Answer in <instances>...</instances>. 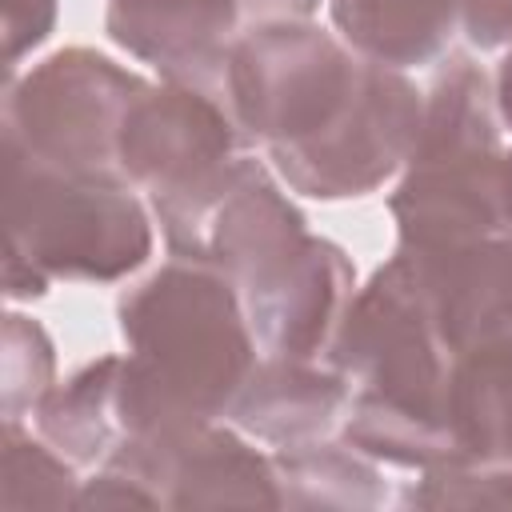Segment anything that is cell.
<instances>
[{
  "label": "cell",
  "instance_id": "cell-7",
  "mask_svg": "<svg viewBox=\"0 0 512 512\" xmlns=\"http://www.w3.org/2000/svg\"><path fill=\"white\" fill-rule=\"evenodd\" d=\"M148 492L152 508H280V484L268 456L236 440L212 420L128 436L104 460Z\"/></svg>",
  "mask_w": 512,
  "mask_h": 512
},
{
  "label": "cell",
  "instance_id": "cell-10",
  "mask_svg": "<svg viewBox=\"0 0 512 512\" xmlns=\"http://www.w3.org/2000/svg\"><path fill=\"white\" fill-rule=\"evenodd\" d=\"M400 248H460L512 236V152L412 164L392 196Z\"/></svg>",
  "mask_w": 512,
  "mask_h": 512
},
{
  "label": "cell",
  "instance_id": "cell-1",
  "mask_svg": "<svg viewBox=\"0 0 512 512\" xmlns=\"http://www.w3.org/2000/svg\"><path fill=\"white\" fill-rule=\"evenodd\" d=\"M120 432L148 436L216 420L256 368L236 284L200 260H172L120 300Z\"/></svg>",
  "mask_w": 512,
  "mask_h": 512
},
{
  "label": "cell",
  "instance_id": "cell-9",
  "mask_svg": "<svg viewBox=\"0 0 512 512\" xmlns=\"http://www.w3.org/2000/svg\"><path fill=\"white\" fill-rule=\"evenodd\" d=\"M352 264L328 240L304 236L280 264L240 288L248 328L268 356L312 360L332 348L352 304Z\"/></svg>",
  "mask_w": 512,
  "mask_h": 512
},
{
  "label": "cell",
  "instance_id": "cell-12",
  "mask_svg": "<svg viewBox=\"0 0 512 512\" xmlns=\"http://www.w3.org/2000/svg\"><path fill=\"white\" fill-rule=\"evenodd\" d=\"M348 404V380L340 368L324 372L312 360L268 356L252 368L248 384L232 400V416L256 440L276 448L316 444Z\"/></svg>",
  "mask_w": 512,
  "mask_h": 512
},
{
  "label": "cell",
  "instance_id": "cell-14",
  "mask_svg": "<svg viewBox=\"0 0 512 512\" xmlns=\"http://www.w3.org/2000/svg\"><path fill=\"white\" fill-rule=\"evenodd\" d=\"M456 12L460 0H332V20L352 48L388 68L432 60Z\"/></svg>",
  "mask_w": 512,
  "mask_h": 512
},
{
  "label": "cell",
  "instance_id": "cell-6",
  "mask_svg": "<svg viewBox=\"0 0 512 512\" xmlns=\"http://www.w3.org/2000/svg\"><path fill=\"white\" fill-rule=\"evenodd\" d=\"M420 116L424 104L416 88L396 68L364 60L340 116L308 140L272 144V160L304 196H364L412 156Z\"/></svg>",
  "mask_w": 512,
  "mask_h": 512
},
{
  "label": "cell",
  "instance_id": "cell-21",
  "mask_svg": "<svg viewBox=\"0 0 512 512\" xmlns=\"http://www.w3.org/2000/svg\"><path fill=\"white\" fill-rule=\"evenodd\" d=\"M464 32L480 48L512 44V0H460Z\"/></svg>",
  "mask_w": 512,
  "mask_h": 512
},
{
  "label": "cell",
  "instance_id": "cell-2",
  "mask_svg": "<svg viewBox=\"0 0 512 512\" xmlns=\"http://www.w3.org/2000/svg\"><path fill=\"white\" fill-rule=\"evenodd\" d=\"M332 364L356 384L348 416L356 448L408 468L456 456L444 408L452 348L400 252L352 296L332 340Z\"/></svg>",
  "mask_w": 512,
  "mask_h": 512
},
{
  "label": "cell",
  "instance_id": "cell-8",
  "mask_svg": "<svg viewBox=\"0 0 512 512\" xmlns=\"http://www.w3.org/2000/svg\"><path fill=\"white\" fill-rule=\"evenodd\" d=\"M236 156L232 112L180 80L144 88L120 128V172L124 180L152 188V196L184 192Z\"/></svg>",
  "mask_w": 512,
  "mask_h": 512
},
{
  "label": "cell",
  "instance_id": "cell-23",
  "mask_svg": "<svg viewBox=\"0 0 512 512\" xmlns=\"http://www.w3.org/2000/svg\"><path fill=\"white\" fill-rule=\"evenodd\" d=\"M264 8H272V12H280L284 20H304V16H312L316 12V4L320 0H260Z\"/></svg>",
  "mask_w": 512,
  "mask_h": 512
},
{
  "label": "cell",
  "instance_id": "cell-17",
  "mask_svg": "<svg viewBox=\"0 0 512 512\" xmlns=\"http://www.w3.org/2000/svg\"><path fill=\"white\" fill-rule=\"evenodd\" d=\"M280 504L296 508H372L384 500L380 476L372 464H364L352 452H340L332 444H300L280 448L272 456Z\"/></svg>",
  "mask_w": 512,
  "mask_h": 512
},
{
  "label": "cell",
  "instance_id": "cell-18",
  "mask_svg": "<svg viewBox=\"0 0 512 512\" xmlns=\"http://www.w3.org/2000/svg\"><path fill=\"white\" fill-rule=\"evenodd\" d=\"M76 504L72 472L60 452L36 444L16 420H4V508H60Z\"/></svg>",
  "mask_w": 512,
  "mask_h": 512
},
{
  "label": "cell",
  "instance_id": "cell-13",
  "mask_svg": "<svg viewBox=\"0 0 512 512\" xmlns=\"http://www.w3.org/2000/svg\"><path fill=\"white\" fill-rule=\"evenodd\" d=\"M236 24V0H112L108 32L132 56L164 68L172 80L224 64V36Z\"/></svg>",
  "mask_w": 512,
  "mask_h": 512
},
{
  "label": "cell",
  "instance_id": "cell-16",
  "mask_svg": "<svg viewBox=\"0 0 512 512\" xmlns=\"http://www.w3.org/2000/svg\"><path fill=\"white\" fill-rule=\"evenodd\" d=\"M120 356H104L76 372L64 388H48L36 404L40 436L68 460H108L112 448L124 440L120 432Z\"/></svg>",
  "mask_w": 512,
  "mask_h": 512
},
{
  "label": "cell",
  "instance_id": "cell-5",
  "mask_svg": "<svg viewBox=\"0 0 512 512\" xmlns=\"http://www.w3.org/2000/svg\"><path fill=\"white\" fill-rule=\"evenodd\" d=\"M364 60L312 24H260L224 56V104L236 128L272 144L308 140L348 104Z\"/></svg>",
  "mask_w": 512,
  "mask_h": 512
},
{
  "label": "cell",
  "instance_id": "cell-4",
  "mask_svg": "<svg viewBox=\"0 0 512 512\" xmlns=\"http://www.w3.org/2000/svg\"><path fill=\"white\" fill-rule=\"evenodd\" d=\"M148 84L100 52L68 48L36 64L4 92V144L32 160L84 172L120 176V128Z\"/></svg>",
  "mask_w": 512,
  "mask_h": 512
},
{
  "label": "cell",
  "instance_id": "cell-11",
  "mask_svg": "<svg viewBox=\"0 0 512 512\" xmlns=\"http://www.w3.org/2000/svg\"><path fill=\"white\" fill-rule=\"evenodd\" d=\"M440 340L456 352L512 340V236L460 248H400Z\"/></svg>",
  "mask_w": 512,
  "mask_h": 512
},
{
  "label": "cell",
  "instance_id": "cell-22",
  "mask_svg": "<svg viewBox=\"0 0 512 512\" xmlns=\"http://www.w3.org/2000/svg\"><path fill=\"white\" fill-rule=\"evenodd\" d=\"M496 112H500L504 128L512 132V52L504 56V64L496 72Z\"/></svg>",
  "mask_w": 512,
  "mask_h": 512
},
{
  "label": "cell",
  "instance_id": "cell-20",
  "mask_svg": "<svg viewBox=\"0 0 512 512\" xmlns=\"http://www.w3.org/2000/svg\"><path fill=\"white\" fill-rule=\"evenodd\" d=\"M56 20V0H8L4 4V60L8 68L36 48Z\"/></svg>",
  "mask_w": 512,
  "mask_h": 512
},
{
  "label": "cell",
  "instance_id": "cell-3",
  "mask_svg": "<svg viewBox=\"0 0 512 512\" xmlns=\"http://www.w3.org/2000/svg\"><path fill=\"white\" fill-rule=\"evenodd\" d=\"M8 296H40L52 276L116 280L152 248L148 216L120 176L60 172L4 144Z\"/></svg>",
  "mask_w": 512,
  "mask_h": 512
},
{
  "label": "cell",
  "instance_id": "cell-15",
  "mask_svg": "<svg viewBox=\"0 0 512 512\" xmlns=\"http://www.w3.org/2000/svg\"><path fill=\"white\" fill-rule=\"evenodd\" d=\"M496 148H500L496 96L488 92L484 72L472 60L456 56L440 72L432 100L424 104L420 136L408 164H444V160H464Z\"/></svg>",
  "mask_w": 512,
  "mask_h": 512
},
{
  "label": "cell",
  "instance_id": "cell-19",
  "mask_svg": "<svg viewBox=\"0 0 512 512\" xmlns=\"http://www.w3.org/2000/svg\"><path fill=\"white\" fill-rule=\"evenodd\" d=\"M52 384V344L40 324L4 316V420H16L24 404H40Z\"/></svg>",
  "mask_w": 512,
  "mask_h": 512
}]
</instances>
